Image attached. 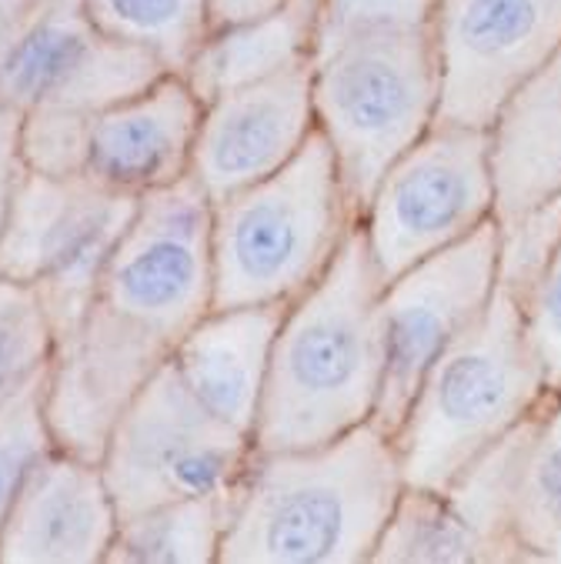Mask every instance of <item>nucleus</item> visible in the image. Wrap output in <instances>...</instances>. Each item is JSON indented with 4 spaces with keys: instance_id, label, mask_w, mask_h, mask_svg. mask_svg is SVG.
Masks as SVG:
<instances>
[{
    "instance_id": "21",
    "label": "nucleus",
    "mask_w": 561,
    "mask_h": 564,
    "mask_svg": "<svg viewBox=\"0 0 561 564\" xmlns=\"http://www.w3.org/2000/svg\"><path fill=\"white\" fill-rule=\"evenodd\" d=\"M231 495L168 501L118 521L104 564H217Z\"/></svg>"
},
{
    "instance_id": "15",
    "label": "nucleus",
    "mask_w": 561,
    "mask_h": 564,
    "mask_svg": "<svg viewBox=\"0 0 561 564\" xmlns=\"http://www.w3.org/2000/svg\"><path fill=\"white\" fill-rule=\"evenodd\" d=\"M201 110L204 104L181 74H161L138 94L97 110L80 174L138 200L191 177Z\"/></svg>"
},
{
    "instance_id": "25",
    "label": "nucleus",
    "mask_w": 561,
    "mask_h": 564,
    "mask_svg": "<svg viewBox=\"0 0 561 564\" xmlns=\"http://www.w3.org/2000/svg\"><path fill=\"white\" fill-rule=\"evenodd\" d=\"M57 334L34 288L0 274V408L47 378Z\"/></svg>"
},
{
    "instance_id": "13",
    "label": "nucleus",
    "mask_w": 561,
    "mask_h": 564,
    "mask_svg": "<svg viewBox=\"0 0 561 564\" xmlns=\"http://www.w3.org/2000/svg\"><path fill=\"white\" fill-rule=\"evenodd\" d=\"M168 361L171 348L161 337L94 301L57 337L44 378V417L54 444L100 462L121 414Z\"/></svg>"
},
{
    "instance_id": "29",
    "label": "nucleus",
    "mask_w": 561,
    "mask_h": 564,
    "mask_svg": "<svg viewBox=\"0 0 561 564\" xmlns=\"http://www.w3.org/2000/svg\"><path fill=\"white\" fill-rule=\"evenodd\" d=\"M24 171L21 161V115L0 104V231H4L14 184Z\"/></svg>"
},
{
    "instance_id": "18",
    "label": "nucleus",
    "mask_w": 561,
    "mask_h": 564,
    "mask_svg": "<svg viewBox=\"0 0 561 564\" xmlns=\"http://www.w3.org/2000/svg\"><path fill=\"white\" fill-rule=\"evenodd\" d=\"M485 134L498 224L561 194V54L498 107Z\"/></svg>"
},
{
    "instance_id": "23",
    "label": "nucleus",
    "mask_w": 561,
    "mask_h": 564,
    "mask_svg": "<svg viewBox=\"0 0 561 564\" xmlns=\"http://www.w3.org/2000/svg\"><path fill=\"white\" fill-rule=\"evenodd\" d=\"M515 538L525 564H561V388L535 411L515 498Z\"/></svg>"
},
{
    "instance_id": "6",
    "label": "nucleus",
    "mask_w": 561,
    "mask_h": 564,
    "mask_svg": "<svg viewBox=\"0 0 561 564\" xmlns=\"http://www.w3.org/2000/svg\"><path fill=\"white\" fill-rule=\"evenodd\" d=\"M138 210L84 174L21 171L4 231L0 274L37 291L54 334L71 330L97 301L104 268Z\"/></svg>"
},
{
    "instance_id": "16",
    "label": "nucleus",
    "mask_w": 561,
    "mask_h": 564,
    "mask_svg": "<svg viewBox=\"0 0 561 564\" xmlns=\"http://www.w3.org/2000/svg\"><path fill=\"white\" fill-rule=\"evenodd\" d=\"M118 521L100 465L54 447L31 468L0 528V564H104Z\"/></svg>"
},
{
    "instance_id": "12",
    "label": "nucleus",
    "mask_w": 561,
    "mask_h": 564,
    "mask_svg": "<svg viewBox=\"0 0 561 564\" xmlns=\"http://www.w3.org/2000/svg\"><path fill=\"white\" fill-rule=\"evenodd\" d=\"M434 124L485 131L498 107L561 54V0H438Z\"/></svg>"
},
{
    "instance_id": "30",
    "label": "nucleus",
    "mask_w": 561,
    "mask_h": 564,
    "mask_svg": "<svg viewBox=\"0 0 561 564\" xmlns=\"http://www.w3.org/2000/svg\"><path fill=\"white\" fill-rule=\"evenodd\" d=\"M207 4H211V24L224 28V24H238V21H251L268 11H278L288 0H207Z\"/></svg>"
},
{
    "instance_id": "2",
    "label": "nucleus",
    "mask_w": 561,
    "mask_h": 564,
    "mask_svg": "<svg viewBox=\"0 0 561 564\" xmlns=\"http://www.w3.org/2000/svg\"><path fill=\"white\" fill-rule=\"evenodd\" d=\"M381 384V278L355 228L324 278L284 311L255 447L291 451L338 437L375 417Z\"/></svg>"
},
{
    "instance_id": "5",
    "label": "nucleus",
    "mask_w": 561,
    "mask_h": 564,
    "mask_svg": "<svg viewBox=\"0 0 561 564\" xmlns=\"http://www.w3.org/2000/svg\"><path fill=\"white\" fill-rule=\"evenodd\" d=\"M358 210L331 144L314 131L278 174L211 200L214 307L291 304L342 254Z\"/></svg>"
},
{
    "instance_id": "7",
    "label": "nucleus",
    "mask_w": 561,
    "mask_h": 564,
    "mask_svg": "<svg viewBox=\"0 0 561 564\" xmlns=\"http://www.w3.org/2000/svg\"><path fill=\"white\" fill-rule=\"evenodd\" d=\"M495 220L488 134L431 124L371 187L358 231L381 288Z\"/></svg>"
},
{
    "instance_id": "20",
    "label": "nucleus",
    "mask_w": 561,
    "mask_h": 564,
    "mask_svg": "<svg viewBox=\"0 0 561 564\" xmlns=\"http://www.w3.org/2000/svg\"><path fill=\"white\" fill-rule=\"evenodd\" d=\"M538 411V408H535ZM535 411L444 488V498L465 518L485 551V564H525L515 538V498L535 427Z\"/></svg>"
},
{
    "instance_id": "9",
    "label": "nucleus",
    "mask_w": 561,
    "mask_h": 564,
    "mask_svg": "<svg viewBox=\"0 0 561 564\" xmlns=\"http://www.w3.org/2000/svg\"><path fill=\"white\" fill-rule=\"evenodd\" d=\"M161 74L144 51L107 41L84 0H0V104L18 115L94 118Z\"/></svg>"
},
{
    "instance_id": "27",
    "label": "nucleus",
    "mask_w": 561,
    "mask_h": 564,
    "mask_svg": "<svg viewBox=\"0 0 561 564\" xmlns=\"http://www.w3.org/2000/svg\"><path fill=\"white\" fill-rule=\"evenodd\" d=\"M54 437L44 417V381L0 408V528L28 481L31 468L54 451Z\"/></svg>"
},
{
    "instance_id": "4",
    "label": "nucleus",
    "mask_w": 561,
    "mask_h": 564,
    "mask_svg": "<svg viewBox=\"0 0 561 564\" xmlns=\"http://www.w3.org/2000/svg\"><path fill=\"white\" fill-rule=\"evenodd\" d=\"M311 94L317 131L362 214L388 164L438 118L441 77L431 24H317Z\"/></svg>"
},
{
    "instance_id": "24",
    "label": "nucleus",
    "mask_w": 561,
    "mask_h": 564,
    "mask_svg": "<svg viewBox=\"0 0 561 564\" xmlns=\"http://www.w3.org/2000/svg\"><path fill=\"white\" fill-rule=\"evenodd\" d=\"M371 564H485V551L444 491L404 485Z\"/></svg>"
},
{
    "instance_id": "17",
    "label": "nucleus",
    "mask_w": 561,
    "mask_h": 564,
    "mask_svg": "<svg viewBox=\"0 0 561 564\" xmlns=\"http://www.w3.org/2000/svg\"><path fill=\"white\" fill-rule=\"evenodd\" d=\"M288 304L211 307L171 355L184 388L220 421L255 437L274 337Z\"/></svg>"
},
{
    "instance_id": "3",
    "label": "nucleus",
    "mask_w": 561,
    "mask_h": 564,
    "mask_svg": "<svg viewBox=\"0 0 561 564\" xmlns=\"http://www.w3.org/2000/svg\"><path fill=\"white\" fill-rule=\"evenodd\" d=\"M548 391L521 307L495 288L482 317L424 371L391 434L404 485L444 491Z\"/></svg>"
},
{
    "instance_id": "11",
    "label": "nucleus",
    "mask_w": 561,
    "mask_h": 564,
    "mask_svg": "<svg viewBox=\"0 0 561 564\" xmlns=\"http://www.w3.org/2000/svg\"><path fill=\"white\" fill-rule=\"evenodd\" d=\"M498 288V224L488 220L465 241L444 248L381 288L385 384L375 424L388 434L424 371L482 317Z\"/></svg>"
},
{
    "instance_id": "22",
    "label": "nucleus",
    "mask_w": 561,
    "mask_h": 564,
    "mask_svg": "<svg viewBox=\"0 0 561 564\" xmlns=\"http://www.w3.org/2000/svg\"><path fill=\"white\" fill-rule=\"evenodd\" d=\"M84 11L107 41L144 51L168 74H184L214 28L207 0H84Z\"/></svg>"
},
{
    "instance_id": "19",
    "label": "nucleus",
    "mask_w": 561,
    "mask_h": 564,
    "mask_svg": "<svg viewBox=\"0 0 561 564\" xmlns=\"http://www.w3.org/2000/svg\"><path fill=\"white\" fill-rule=\"evenodd\" d=\"M317 4L321 0H288L261 18L211 28L181 77L197 100L207 104L220 94L311 64Z\"/></svg>"
},
{
    "instance_id": "10",
    "label": "nucleus",
    "mask_w": 561,
    "mask_h": 564,
    "mask_svg": "<svg viewBox=\"0 0 561 564\" xmlns=\"http://www.w3.org/2000/svg\"><path fill=\"white\" fill-rule=\"evenodd\" d=\"M97 301L171 348L214 307L211 197L194 177L138 200Z\"/></svg>"
},
{
    "instance_id": "1",
    "label": "nucleus",
    "mask_w": 561,
    "mask_h": 564,
    "mask_svg": "<svg viewBox=\"0 0 561 564\" xmlns=\"http://www.w3.org/2000/svg\"><path fill=\"white\" fill-rule=\"evenodd\" d=\"M401 491L395 437L375 421L311 447H255L217 564H371Z\"/></svg>"
},
{
    "instance_id": "14",
    "label": "nucleus",
    "mask_w": 561,
    "mask_h": 564,
    "mask_svg": "<svg viewBox=\"0 0 561 564\" xmlns=\"http://www.w3.org/2000/svg\"><path fill=\"white\" fill-rule=\"evenodd\" d=\"M314 131L311 64H301L204 104L191 177L211 200H220L278 174Z\"/></svg>"
},
{
    "instance_id": "28",
    "label": "nucleus",
    "mask_w": 561,
    "mask_h": 564,
    "mask_svg": "<svg viewBox=\"0 0 561 564\" xmlns=\"http://www.w3.org/2000/svg\"><path fill=\"white\" fill-rule=\"evenodd\" d=\"M531 351L544 371L548 388H561V248L544 268L541 281L521 304Z\"/></svg>"
},
{
    "instance_id": "8",
    "label": "nucleus",
    "mask_w": 561,
    "mask_h": 564,
    "mask_svg": "<svg viewBox=\"0 0 561 564\" xmlns=\"http://www.w3.org/2000/svg\"><path fill=\"white\" fill-rule=\"evenodd\" d=\"M251 458L255 437L211 414L168 361L121 414L97 465L128 518L168 501L231 495Z\"/></svg>"
},
{
    "instance_id": "26",
    "label": "nucleus",
    "mask_w": 561,
    "mask_h": 564,
    "mask_svg": "<svg viewBox=\"0 0 561 564\" xmlns=\"http://www.w3.org/2000/svg\"><path fill=\"white\" fill-rule=\"evenodd\" d=\"M498 224V220H495ZM561 248V194L498 224V288L521 307Z\"/></svg>"
}]
</instances>
